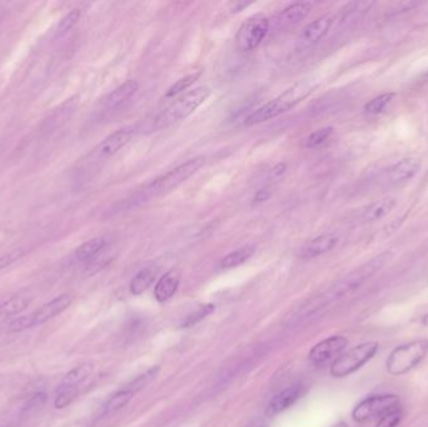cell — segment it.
Instances as JSON below:
<instances>
[{"instance_id":"1","label":"cell","mask_w":428,"mask_h":427,"mask_svg":"<svg viewBox=\"0 0 428 427\" xmlns=\"http://www.w3.org/2000/svg\"><path fill=\"white\" fill-rule=\"evenodd\" d=\"M391 257H392L391 252H384L381 255H376L372 260L366 262L365 265L357 267L356 270L347 273L343 277L339 278L338 281L334 282L329 289H326L324 292L318 294L316 297H313L311 301L307 302L306 305H303L300 311V317L312 315L313 312L321 310L323 307L343 299L347 294L355 292L356 289L361 287L363 283L373 277L377 272L381 271L387 265V262L391 260Z\"/></svg>"},{"instance_id":"2","label":"cell","mask_w":428,"mask_h":427,"mask_svg":"<svg viewBox=\"0 0 428 427\" xmlns=\"http://www.w3.org/2000/svg\"><path fill=\"white\" fill-rule=\"evenodd\" d=\"M312 85L310 82H298L291 88L287 89L282 95L276 97L274 100H269L264 106L258 108L252 114L245 118V126H256L263 122H267L276 116L283 114L286 112L291 111L293 107L297 106L302 100H306L311 95Z\"/></svg>"},{"instance_id":"3","label":"cell","mask_w":428,"mask_h":427,"mask_svg":"<svg viewBox=\"0 0 428 427\" xmlns=\"http://www.w3.org/2000/svg\"><path fill=\"white\" fill-rule=\"evenodd\" d=\"M211 95V89L206 85H200L173 102L167 109L161 112L153 122V131H161L171 127L176 123L184 121L193 114Z\"/></svg>"},{"instance_id":"4","label":"cell","mask_w":428,"mask_h":427,"mask_svg":"<svg viewBox=\"0 0 428 427\" xmlns=\"http://www.w3.org/2000/svg\"><path fill=\"white\" fill-rule=\"evenodd\" d=\"M206 158L204 157H195L193 160L185 162L181 166L176 167L172 171L163 174L161 177L156 178L153 182H150L143 191H140L145 200H148L153 197H159L164 194L171 193L172 191L178 188L187 179L200 171L204 166Z\"/></svg>"},{"instance_id":"5","label":"cell","mask_w":428,"mask_h":427,"mask_svg":"<svg viewBox=\"0 0 428 427\" xmlns=\"http://www.w3.org/2000/svg\"><path fill=\"white\" fill-rule=\"evenodd\" d=\"M427 354L428 339H416L401 344L391 352L387 359V371L392 376H402L417 366Z\"/></svg>"},{"instance_id":"6","label":"cell","mask_w":428,"mask_h":427,"mask_svg":"<svg viewBox=\"0 0 428 427\" xmlns=\"http://www.w3.org/2000/svg\"><path fill=\"white\" fill-rule=\"evenodd\" d=\"M379 351L377 342H366L353 347L345 354L338 356L331 366V375L334 378H346L350 373L365 366L372 360Z\"/></svg>"},{"instance_id":"7","label":"cell","mask_w":428,"mask_h":427,"mask_svg":"<svg viewBox=\"0 0 428 427\" xmlns=\"http://www.w3.org/2000/svg\"><path fill=\"white\" fill-rule=\"evenodd\" d=\"M94 366L87 362L73 368L72 371L68 372L63 378L61 385L56 388V399H54V407L56 409H64L71 405L73 399L77 397L79 388L83 385L90 375L93 373Z\"/></svg>"},{"instance_id":"8","label":"cell","mask_w":428,"mask_h":427,"mask_svg":"<svg viewBox=\"0 0 428 427\" xmlns=\"http://www.w3.org/2000/svg\"><path fill=\"white\" fill-rule=\"evenodd\" d=\"M401 405L400 396L393 394H379L369 396L361 401L352 411V417L356 422L379 420L386 412Z\"/></svg>"},{"instance_id":"9","label":"cell","mask_w":428,"mask_h":427,"mask_svg":"<svg viewBox=\"0 0 428 427\" xmlns=\"http://www.w3.org/2000/svg\"><path fill=\"white\" fill-rule=\"evenodd\" d=\"M269 30V19L263 14H256L248 18L239 27L236 35V44L242 52L257 49L266 38Z\"/></svg>"},{"instance_id":"10","label":"cell","mask_w":428,"mask_h":427,"mask_svg":"<svg viewBox=\"0 0 428 427\" xmlns=\"http://www.w3.org/2000/svg\"><path fill=\"white\" fill-rule=\"evenodd\" d=\"M134 127H124L118 129L117 132L108 136L106 139H103L99 145L95 147L94 150L90 152L87 157V163L90 166L93 164H99L102 162L111 160L113 155H117L123 147L128 145L129 140L133 138Z\"/></svg>"},{"instance_id":"11","label":"cell","mask_w":428,"mask_h":427,"mask_svg":"<svg viewBox=\"0 0 428 427\" xmlns=\"http://www.w3.org/2000/svg\"><path fill=\"white\" fill-rule=\"evenodd\" d=\"M334 23V16L326 14V16L316 19L311 24H308L297 39V44H295L297 50L303 52V50L310 49L313 45L317 44L319 40H322L327 35L329 29L332 28Z\"/></svg>"},{"instance_id":"12","label":"cell","mask_w":428,"mask_h":427,"mask_svg":"<svg viewBox=\"0 0 428 427\" xmlns=\"http://www.w3.org/2000/svg\"><path fill=\"white\" fill-rule=\"evenodd\" d=\"M347 344H348V339L343 336H332V337H329V339L318 342L310 351L308 359L314 365H323V363L342 355V352L345 351Z\"/></svg>"},{"instance_id":"13","label":"cell","mask_w":428,"mask_h":427,"mask_svg":"<svg viewBox=\"0 0 428 427\" xmlns=\"http://www.w3.org/2000/svg\"><path fill=\"white\" fill-rule=\"evenodd\" d=\"M421 169V161L417 158H403L389 168L387 181L392 186H398L416 177Z\"/></svg>"},{"instance_id":"14","label":"cell","mask_w":428,"mask_h":427,"mask_svg":"<svg viewBox=\"0 0 428 427\" xmlns=\"http://www.w3.org/2000/svg\"><path fill=\"white\" fill-rule=\"evenodd\" d=\"M313 4L310 1H298L287 6L277 18V27L281 30L293 28L311 14Z\"/></svg>"},{"instance_id":"15","label":"cell","mask_w":428,"mask_h":427,"mask_svg":"<svg viewBox=\"0 0 428 427\" xmlns=\"http://www.w3.org/2000/svg\"><path fill=\"white\" fill-rule=\"evenodd\" d=\"M338 243L337 236L332 233H324L318 236L316 239L308 241L300 251V257L303 260H312L317 258L319 255L329 253V251L334 250Z\"/></svg>"},{"instance_id":"16","label":"cell","mask_w":428,"mask_h":427,"mask_svg":"<svg viewBox=\"0 0 428 427\" xmlns=\"http://www.w3.org/2000/svg\"><path fill=\"white\" fill-rule=\"evenodd\" d=\"M73 297L71 294H61L56 299L49 301L48 303L42 306L39 310L34 312L33 317L34 326L37 325H43L45 322L49 321L51 318L61 315V312L67 310L69 306L72 305Z\"/></svg>"},{"instance_id":"17","label":"cell","mask_w":428,"mask_h":427,"mask_svg":"<svg viewBox=\"0 0 428 427\" xmlns=\"http://www.w3.org/2000/svg\"><path fill=\"white\" fill-rule=\"evenodd\" d=\"M302 392H303V388L300 385H293V386H289V387L282 390L268 404L267 411H266L268 416H276L289 409L291 406L297 402V399H300Z\"/></svg>"},{"instance_id":"18","label":"cell","mask_w":428,"mask_h":427,"mask_svg":"<svg viewBox=\"0 0 428 427\" xmlns=\"http://www.w3.org/2000/svg\"><path fill=\"white\" fill-rule=\"evenodd\" d=\"M181 282V275L177 270L168 271L163 277L157 282L154 289V297L159 303H164L171 300L177 292Z\"/></svg>"},{"instance_id":"19","label":"cell","mask_w":428,"mask_h":427,"mask_svg":"<svg viewBox=\"0 0 428 427\" xmlns=\"http://www.w3.org/2000/svg\"><path fill=\"white\" fill-rule=\"evenodd\" d=\"M138 88H140L138 82L127 80L126 83L121 84L114 90H111L103 100V104L108 109H116L118 107L123 106L127 100H130L137 93Z\"/></svg>"},{"instance_id":"20","label":"cell","mask_w":428,"mask_h":427,"mask_svg":"<svg viewBox=\"0 0 428 427\" xmlns=\"http://www.w3.org/2000/svg\"><path fill=\"white\" fill-rule=\"evenodd\" d=\"M396 205H397V200L392 197L376 200L363 211L361 216L362 221L366 223L377 222L384 217L389 216V213L395 210Z\"/></svg>"},{"instance_id":"21","label":"cell","mask_w":428,"mask_h":427,"mask_svg":"<svg viewBox=\"0 0 428 427\" xmlns=\"http://www.w3.org/2000/svg\"><path fill=\"white\" fill-rule=\"evenodd\" d=\"M106 237H95V239L87 241L85 243L79 246L78 248L74 252L75 260L79 262H92L95 257L106 250Z\"/></svg>"},{"instance_id":"22","label":"cell","mask_w":428,"mask_h":427,"mask_svg":"<svg viewBox=\"0 0 428 427\" xmlns=\"http://www.w3.org/2000/svg\"><path fill=\"white\" fill-rule=\"evenodd\" d=\"M157 273H158V271L154 267H147V268H143L142 271L138 272L134 276L132 282H130V286H129L132 294L140 296L149 289L152 283L154 282V279H156Z\"/></svg>"},{"instance_id":"23","label":"cell","mask_w":428,"mask_h":427,"mask_svg":"<svg viewBox=\"0 0 428 427\" xmlns=\"http://www.w3.org/2000/svg\"><path fill=\"white\" fill-rule=\"evenodd\" d=\"M32 300L28 296H16L11 297V300L6 301L0 305V321L6 320L8 317L16 316L22 313L23 311L27 310Z\"/></svg>"},{"instance_id":"24","label":"cell","mask_w":428,"mask_h":427,"mask_svg":"<svg viewBox=\"0 0 428 427\" xmlns=\"http://www.w3.org/2000/svg\"><path fill=\"white\" fill-rule=\"evenodd\" d=\"M255 251L256 248L253 246H243L238 250L233 251L226 255L221 261V267L224 270H229V268L240 266L250 260L255 253Z\"/></svg>"},{"instance_id":"25","label":"cell","mask_w":428,"mask_h":427,"mask_svg":"<svg viewBox=\"0 0 428 427\" xmlns=\"http://www.w3.org/2000/svg\"><path fill=\"white\" fill-rule=\"evenodd\" d=\"M133 395L134 392H132L128 388L118 391L117 394L113 395L111 399L106 401V405L103 407V414L111 415L117 411L122 410L123 407L128 405L129 401L133 399Z\"/></svg>"},{"instance_id":"26","label":"cell","mask_w":428,"mask_h":427,"mask_svg":"<svg viewBox=\"0 0 428 427\" xmlns=\"http://www.w3.org/2000/svg\"><path fill=\"white\" fill-rule=\"evenodd\" d=\"M395 95V93H384V95L373 98L372 100H369L367 104L365 106V112L367 114H369V116L381 114L387 108L389 103L393 100Z\"/></svg>"},{"instance_id":"27","label":"cell","mask_w":428,"mask_h":427,"mask_svg":"<svg viewBox=\"0 0 428 427\" xmlns=\"http://www.w3.org/2000/svg\"><path fill=\"white\" fill-rule=\"evenodd\" d=\"M332 134H334V128H321V129H318V131L313 132L307 137L306 140H305V147L311 148V150L312 148H318V147L324 145L331 138Z\"/></svg>"},{"instance_id":"28","label":"cell","mask_w":428,"mask_h":427,"mask_svg":"<svg viewBox=\"0 0 428 427\" xmlns=\"http://www.w3.org/2000/svg\"><path fill=\"white\" fill-rule=\"evenodd\" d=\"M214 310H216V307L213 305L200 306L195 312H192L188 316L185 317V320L182 322V326H181V327L188 328L195 326L198 322L204 320L207 316H209Z\"/></svg>"},{"instance_id":"29","label":"cell","mask_w":428,"mask_h":427,"mask_svg":"<svg viewBox=\"0 0 428 427\" xmlns=\"http://www.w3.org/2000/svg\"><path fill=\"white\" fill-rule=\"evenodd\" d=\"M402 417H403L402 405L396 406L389 412H386L384 416L379 417L376 427H396L400 423Z\"/></svg>"},{"instance_id":"30","label":"cell","mask_w":428,"mask_h":427,"mask_svg":"<svg viewBox=\"0 0 428 427\" xmlns=\"http://www.w3.org/2000/svg\"><path fill=\"white\" fill-rule=\"evenodd\" d=\"M198 77H200V73H193V74L185 76V77L182 78V79H179L177 83L173 84L172 87L168 89L166 98H173V97H176V95L183 93L184 90H187L192 84L195 83V80L198 79Z\"/></svg>"},{"instance_id":"31","label":"cell","mask_w":428,"mask_h":427,"mask_svg":"<svg viewBox=\"0 0 428 427\" xmlns=\"http://www.w3.org/2000/svg\"><path fill=\"white\" fill-rule=\"evenodd\" d=\"M79 18H80V11L79 9H73L71 13H68L67 16L61 19L59 25H58V35L68 33L78 23Z\"/></svg>"},{"instance_id":"32","label":"cell","mask_w":428,"mask_h":427,"mask_svg":"<svg viewBox=\"0 0 428 427\" xmlns=\"http://www.w3.org/2000/svg\"><path fill=\"white\" fill-rule=\"evenodd\" d=\"M158 370H159V367H154V368H150L149 371L145 372L143 375H140V376L134 380L133 383L130 385V387H128V390H130L132 392H135L137 390L145 387L147 383H149L153 378H156Z\"/></svg>"},{"instance_id":"33","label":"cell","mask_w":428,"mask_h":427,"mask_svg":"<svg viewBox=\"0 0 428 427\" xmlns=\"http://www.w3.org/2000/svg\"><path fill=\"white\" fill-rule=\"evenodd\" d=\"M33 326L34 321L32 315H30V316L19 317V318H16V320L11 322V325H9V332H22V331H24V330L33 327Z\"/></svg>"},{"instance_id":"34","label":"cell","mask_w":428,"mask_h":427,"mask_svg":"<svg viewBox=\"0 0 428 427\" xmlns=\"http://www.w3.org/2000/svg\"><path fill=\"white\" fill-rule=\"evenodd\" d=\"M24 255V252L22 250L11 251V253H6V255H1L0 257V271L4 270L8 266H11V263L18 261L22 255Z\"/></svg>"},{"instance_id":"35","label":"cell","mask_w":428,"mask_h":427,"mask_svg":"<svg viewBox=\"0 0 428 427\" xmlns=\"http://www.w3.org/2000/svg\"><path fill=\"white\" fill-rule=\"evenodd\" d=\"M45 402V395L44 394H37L34 395L33 397L30 399V401L27 405V410L34 411L38 410L42 406L44 405Z\"/></svg>"},{"instance_id":"36","label":"cell","mask_w":428,"mask_h":427,"mask_svg":"<svg viewBox=\"0 0 428 427\" xmlns=\"http://www.w3.org/2000/svg\"><path fill=\"white\" fill-rule=\"evenodd\" d=\"M271 197V191L268 188L261 189V191H258L256 194V197H255V203H263V202H266Z\"/></svg>"},{"instance_id":"37","label":"cell","mask_w":428,"mask_h":427,"mask_svg":"<svg viewBox=\"0 0 428 427\" xmlns=\"http://www.w3.org/2000/svg\"><path fill=\"white\" fill-rule=\"evenodd\" d=\"M331 427H348V426H347V423H345V422H338V423H336V425H334V426H331Z\"/></svg>"},{"instance_id":"38","label":"cell","mask_w":428,"mask_h":427,"mask_svg":"<svg viewBox=\"0 0 428 427\" xmlns=\"http://www.w3.org/2000/svg\"><path fill=\"white\" fill-rule=\"evenodd\" d=\"M422 322L424 326H428V313L427 315H424V316H423Z\"/></svg>"},{"instance_id":"39","label":"cell","mask_w":428,"mask_h":427,"mask_svg":"<svg viewBox=\"0 0 428 427\" xmlns=\"http://www.w3.org/2000/svg\"><path fill=\"white\" fill-rule=\"evenodd\" d=\"M256 427H264V426H256Z\"/></svg>"},{"instance_id":"40","label":"cell","mask_w":428,"mask_h":427,"mask_svg":"<svg viewBox=\"0 0 428 427\" xmlns=\"http://www.w3.org/2000/svg\"><path fill=\"white\" fill-rule=\"evenodd\" d=\"M6 427H9V426H6Z\"/></svg>"}]
</instances>
